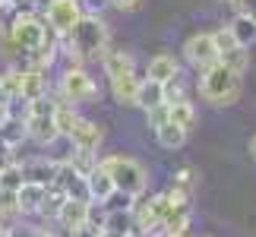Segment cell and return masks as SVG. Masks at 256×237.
<instances>
[{"mask_svg":"<svg viewBox=\"0 0 256 237\" xmlns=\"http://www.w3.org/2000/svg\"><path fill=\"white\" fill-rule=\"evenodd\" d=\"M60 48L66 54V66H86L98 64L104 57V51L111 48V28H108L104 16L82 13V19L70 28V35L60 38Z\"/></svg>","mask_w":256,"mask_h":237,"instance_id":"cell-1","label":"cell"},{"mask_svg":"<svg viewBox=\"0 0 256 237\" xmlns=\"http://www.w3.org/2000/svg\"><path fill=\"white\" fill-rule=\"evenodd\" d=\"M231 35H234V42H238L240 48H253L256 44V22L250 16H244V13H234L231 19Z\"/></svg>","mask_w":256,"mask_h":237,"instance_id":"cell-21","label":"cell"},{"mask_svg":"<svg viewBox=\"0 0 256 237\" xmlns=\"http://www.w3.org/2000/svg\"><path fill=\"white\" fill-rule=\"evenodd\" d=\"M44 193H48V186L22 180V186L16 190V212L19 215H35L38 206H42V200H44Z\"/></svg>","mask_w":256,"mask_h":237,"instance_id":"cell-14","label":"cell"},{"mask_svg":"<svg viewBox=\"0 0 256 237\" xmlns=\"http://www.w3.org/2000/svg\"><path fill=\"white\" fill-rule=\"evenodd\" d=\"M247 152H250V158H256V133L250 136V142H247Z\"/></svg>","mask_w":256,"mask_h":237,"instance_id":"cell-32","label":"cell"},{"mask_svg":"<svg viewBox=\"0 0 256 237\" xmlns=\"http://www.w3.org/2000/svg\"><path fill=\"white\" fill-rule=\"evenodd\" d=\"M6 4H10V0H6Z\"/></svg>","mask_w":256,"mask_h":237,"instance_id":"cell-36","label":"cell"},{"mask_svg":"<svg viewBox=\"0 0 256 237\" xmlns=\"http://www.w3.org/2000/svg\"><path fill=\"white\" fill-rule=\"evenodd\" d=\"M231 6L238 10V13H244V16H250L253 22H256V0H234Z\"/></svg>","mask_w":256,"mask_h":237,"instance_id":"cell-29","label":"cell"},{"mask_svg":"<svg viewBox=\"0 0 256 237\" xmlns=\"http://www.w3.org/2000/svg\"><path fill=\"white\" fill-rule=\"evenodd\" d=\"M200 237H209V234H200Z\"/></svg>","mask_w":256,"mask_h":237,"instance_id":"cell-35","label":"cell"},{"mask_svg":"<svg viewBox=\"0 0 256 237\" xmlns=\"http://www.w3.org/2000/svg\"><path fill=\"white\" fill-rule=\"evenodd\" d=\"M114 10H120V13H140L146 6V0H108Z\"/></svg>","mask_w":256,"mask_h":237,"instance_id":"cell-28","label":"cell"},{"mask_svg":"<svg viewBox=\"0 0 256 237\" xmlns=\"http://www.w3.org/2000/svg\"><path fill=\"white\" fill-rule=\"evenodd\" d=\"M196 92L212 108H231V104H238L240 95H244V73L231 70V66L222 64V60H215L212 66L200 70Z\"/></svg>","mask_w":256,"mask_h":237,"instance_id":"cell-3","label":"cell"},{"mask_svg":"<svg viewBox=\"0 0 256 237\" xmlns=\"http://www.w3.org/2000/svg\"><path fill=\"white\" fill-rule=\"evenodd\" d=\"M164 104V88L162 82H155V79H140V88H136V104L133 108H142V111H152V108Z\"/></svg>","mask_w":256,"mask_h":237,"instance_id":"cell-18","label":"cell"},{"mask_svg":"<svg viewBox=\"0 0 256 237\" xmlns=\"http://www.w3.org/2000/svg\"><path fill=\"white\" fill-rule=\"evenodd\" d=\"M146 120H149L152 130H158L162 124H168V104H158V108H152V111H146Z\"/></svg>","mask_w":256,"mask_h":237,"instance_id":"cell-27","label":"cell"},{"mask_svg":"<svg viewBox=\"0 0 256 237\" xmlns=\"http://www.w3.org/2000/svg\"><path fill=\"white\" fill-rule=\"evenodd\" d=\"M164 104H174V102H184L186 98V88H184V73L180 76H174L171 82H164Z\"/></svg>","mask_w":256,"mask_h":237,"instance_id":"cell-26","label":"cell"},{"mask_svg":"<svg viewBox=\"0 0 256 237\" xmlns=\"http://www.w3.org/2000/svg\"><path fill=\"white\" fill-rule=\"evenodd\" d=\"M98 168L111 177L117 193L142 200L146 190H149V171H146V164L136 162L133 155H104V158H98Z\"/></svg>","mask_w":256,"mask_h":237,"instance_id":"cell-5","label":"cell"},{"mask_svg":"<svg viewBox=\"0 0 256 237\" xmlns=\"http://www.w3.org/2000/svg\"><path fill=\"white\" fill-rule=\"evenodd\" d=\"M22 186V168H19V162L16 164H10V168H4L0 171V190H19Z\"/></svg>","mask_w":256,"mask_h":237,"instance_id":"cell-25","label":"cell"},{"mask_svg":"<svg viewBox=\"0 0 256 237\" xmlns=\"http://www.w3.org/2000/svg\"><path fill=\"white\" fill-rule=\"evenodd\" d=\"M57 38L51 28L44 26V19L38 13H28V10H16L10 26L0 32V54L6 57L10 64H22L26 54L38 51L44 42Z\"/></svg>","mask_w":256,"mask_h":237,"instance_id":"cell-2","label":"cell"},{"mask_svg":"<svg viewBox=\"0 0 256 237\" xmlns=\"http://www.w3.org/2000/svg\"><path fill=\"white\" fill-rule=\"evenodd\" d=\"M57 92H60V102L80 108V104H92L98 98V82L92 79V73L86 66H66L60 73Z\"/></svg>","mask_w":256,"mask_h":237,"instance_id":"cell-7","label":"cell"},{"mask_svg":"<svg viewBox=\"0 0 256 237\" xmlns=\"http://www.w3.org/2000/svg\"><path fill=\"white\" fill-rule=\"evenodd\" d=\"M76 120H80V114H76V108L73 104H66V102H54V126H57V136H70L73 133V126Z\"/></svg>","mask_w":256,"mask_h":237,"instance_id":"cell-22","label":"cell"},{"mask_svg":"<svg viewBox=\"0 0 256 237\" xmlns=\"http://www.w3.org/2000/svg\"><path fill=\"white\" fill-rule=\"evenodd\" d=\"M196 186H200V171H196L193 164H184L171 174V184H168L164 193H168V200H174V202H193Z\"/></svg>","mask_w":256,"mask_h":237,"instance_id":"cell-11","label":"cell"},{"mask_svg":"<svg viewBox=\"0 0 256 237\" xmlns=\"http://www.w3.org/2000/svg\"><path fill=\"white\" fill-rule=\"evenodd\" d=\"M104 6H111V4H108V0H82V10L86 13H95V16H102Z\"/></svg>","mask_w":256,"mask_h":237,"instance_id":"cell-30","label":"cell"},{"mask_svg":"<svg viewBox=\"0 0 256 237\" xmlns=\"http://www.w3.org/2000/svg\"><path fill=\"white\" fill-rule=\"evenodd\" d=\"M82 0H48L44 4V26L51 28L57 38H66L70 28L82 19Z\"/></svg>","mask_w":256,"mask_h":237,"instance_id":"cell-8","label":"cell"},{"mask_svg":"<svg viewBox=\"0 0 256 237\" xmlns=\"http://www.w3.org/2000/svg\"><path fill=\"white\" fill-rule=\"evenodd\" d=\"M22 120V130L32 142L38 146H51L57 142V126H54V98L51 95H42L35 102H26V114L19 117Z\"/></svg>","mask_w":256,"mask_h":237,"instance_id":"cell-6","label":"cell"},{"mask_svg":"<svg viewBox=\"0 0 256 237\" xmlns=\"http://www.w3.org/2000/svg\"><path fill=\"white\" fill-rule=\"evenodd\" d=\"M152 133H155V142H158L164 152H177V149H180V146L186 142V136H190L186 130H180V126L171 124V120H168V124H162L158 130H152Z\"/></svg>","mask_w":256,"mask_h":237,"instance_id":"cell-20","label":"cell"},{"mask_svg":"<svg viewBox=\"0 0 256 237\" xmlns=\"http://www.w3.org/2000/svg\"><path fill=\"white\" fill-rule=\"evenodd\" d=\"M184 70H180V60H177L174 54H168V51H162V54H155L152 60H149V66H146V79H155V82H171L174 76H180Z\"/></svg>","mask_w":256,"mask_h":237,"instance_id":"cell-12","label":"cell"},{"mask_svg":"<svg viewBox=\"0 0 256 237\" xmlns=\"http://www.w3.org/2000/svg\"><path fill=\"white\" fill-rule=\"evenodd\" d=\"M86 218H88V202H82V200H66L64 209H60V215H57V228H60L64 234H70L76 228H82Z\"/></svg>","mask_w":256,"mask_h":237,"instance_id":"cell-13","label":"cell"},{"mask_svg":"<svg viewBox=\"0 0 256 237\" xmlns=\"http://www.w3.org/2000/svg\"><path fill=\"white\" fill-rule=\"evenodd\" d=\"M218 4H228V6H231V4H234V0H218Z\"/></svg>","mask_w":256,"mask_h":237,"instance_id":"cell-34","label":"cell"},{"mask_svg":"<svg viewBox=\"0 0 256 237\" xmlns=\"http://www.w3.org/2000/svg\"><path fill=\"white\" fill-rule=\"evenodd\" d=\"M19 168H22V180H32V184H42V186H51L54 174H57V162H48V158L19 162Z\"/></svg>","mask_w":256,"mask_h":237,"instance_id":"cell-15","label":"cell"},{"mask_svg":"<svg viewBox=\"0 0 256 237\" xmlns=\"http://www.w3.org/2000/svg\"><path fill=\"white\" fill-rule=\"evenodd\" d=\"M70 140V146L76 152H88V155H98V149H102V142H104V133H102V126H98L95 120H88V117H80L73 126V133L66 136Z\"/></svg>","mask_w":256,"mask_h":237,"instance_id":"cell-10","label":"cell"},{"mask_svg":"<svg viewBox=\"0 0 256 237\" xmlns=\"http://www.w3.org/2000/svg\"><path fill=\"white\" fill-rule=\"evenodd\" d=\"M64 202H66V196H64L60 190H54V186H48L44 200H42V206H38V215H44L48 222H57V215H60Z\"/></svg>","mask_w":256,"mask_h":237,"instance_id":"cell-23","label":"cell"},{"mask_svg":"<svg viewBox=\"0 0 256 237\" xmlns=\"http://www.w3.org/2000/svg\"><path fill=\"white\" fill-rule=\"evenodd\" d=\"M0 237H10V224H4V222H0Z\"/></svg>","mask_w":256,"mask_h":237,"instance_id":"cell-33","label":"cell"},{"mask_svg":"<svg viewBox=\"0 0 256 237\" xmlns=\"http://www.w3.org/2000/svg\"><path fill=\"white\" fill-rule=\"evenodd\" d=\"M48 95V73L26 70L22 66V82H19V102H35V98Z\"/></svg>","mask_w":256,"mask_h":237,"instance_id":"cell-16","label":"cell"},{"mask_svg":"<svg viewBox=\"0 0 256 237\" xmlns=\"http://www.w3.org/2000/svg\"><path fill=\"white\" fill-rule=\"evenodd\" d=\"M168 120H171V124H177L180 130L190 133L193 126H196V120H200V114H196V104L190 102V98H184V102L168 104Z\"/></svg>","mask_w":256,"mask_h":237,"instance_id":"cell-19","label":"cell"},{"mask_svg":"<svg viewBox=\"0 0 256 237\" xmlns=\"http://www.w3.org/2000/svg\"><path fill=\"white\" fill-rule=\"evenodd\" d=\"M86 190H88V200L92 202H104L108 196L114 193V184H111V177H108L102 168H98V162H95V168L86 174Z\"/></svg>","mask_w":256,"mask_h":237,"instance_id":"cell-17","label":"cell"},{"mask_svg":"<svg viewBox=\"0 0 256 237\" xmlns=\"http://www.w3.org/2000/svg\"><path fill=\"white\" fill-rule=\"evenodd\" d=\"M212 42H215V51H218V57H224L228 51H234V48H240L238 42H234V35H231L228 26L215 28V32H212Z\"/></svg>","mask_w":256,"mask_h":237,"instance_id":"cell-24","label":"cell"},{"mask_svg":"<svg viewBox=\"0 0 256 237\" xmlns=\"http://www.w3.org/2000/svg\"><path fill=\"white\" fill-rule=\"evenodd\" d=\"M98 64H102V70L108 76V88H111L114 102L120 108H133L136 104V88H140V76H136L133 57L126 51H120V48H108Z\"/></svg>","mask_w":256,"mask_h":237,"instance_id":"cell-4","label":"cell"},{"mask_svg":"<svg viewBox=\"0 0 256 237\" xmlns=\"http://www.w3.org/2000/svg\"><path fill=\"white\" fill-rule=\"evenodd\" d=\"M180 54H184V60L190 64L196 73H200V70H206V66H212L215 60H218V51H215L212 32H193V35L184 42Z\"/></svg>","mask_w":256,"mask_h":237,"instance_id":"cell-9","label":"cell"},{"mask_svg":"<svg viewBox=\"0 0 256 237\" xmlns=\"http://www.w3.org/2000/svg\"><path fill=\"white\" fill-rule=\"evenodd\" d=\"M130 234H133V231H130ZM130 234H124V231H108V228L98 231V237H130Z\"/></svg>","mask_w":256,"mask_h":237,"instance_id":"cell-31","label":"cell"}]
</instances>
